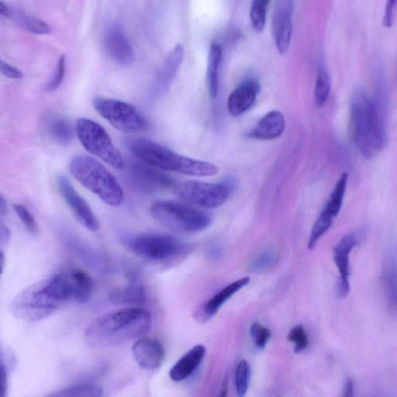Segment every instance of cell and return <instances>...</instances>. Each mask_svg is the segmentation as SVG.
<instances>
[{"label": "cell", "mask_w": 397, "mask_h": 397, "mask_svg": "<svg viewBox=\"0 0 397 397\" xmlns=\"http://www.w3.org/2000/svg\"><path fill=\"white\" fill-rule=\"evenodd\" d=\"M8 213V202L3 195L0 197V216L3 218Z\"/></svg>", "instance_id": "7bdbcfd3"}, {"label": "cell", "mask_w": 397, "mask_h": 397, "mask_svg": "<svg viewBox=\"0 0 397 397\" xmlns=\"http://www.w3.org/2000/svg\"><path fill=\"white\" fill-rule=\"evenodd\" d=\"M48 132L54 142L61 145H68L74 139V129L64 118L53 120L48 126Z\"/></svg>", "instance_id": "83f0119b"}, {"label": "cell", "mask_w": 397, "mask_h": 397, "mask_svg": "<svg viewBox=\"0 0 397 397\" xmlns=\"http://www.w3.org/2000/svg\"><path fill=\"white\" fill-rule=\"evenodd\" d=\"M150 213L164 227L183 233L204 230L212 222L211 217L205 211L175 201H156L151 205Z\"/></svg>", "instance_id": "52a82bcc"}, {"label": "cell", "mask_w": 397, "mask_h": 397, "mask_svg": "<svg viewBox=\"0 0 397 397\" xmlns=\"http://www.w3.org/2000/svg\"><path fill=\"white\" fill-rule=\"evenodd\" d=\"M126 144L132 154L140 160L161 170L192 176H212L219 173L215 164L180 155L153 140L131 138L128 139Z\"/></svg>", "instance_id": "277c9868"}, {"label": "cell", "mask_w": 397, "mask_h": 397, "mask_svg": "<svg viewBox=\"0 0 397 397\" xmlns=\"http://www.w3.org/2000/svg\"><path fill=\"white\" fill-rule=\"evenodd\" d=\"M14 209L29 233L34 236L38 235L39 233V225L36 224L32 213L28 210L27 207L17 204L14 205Z\"/></svg>", "instance_id": "d6a6232c"}, {"label": "cell", "mask_w": 397, "mask_h": 397, "mask_svg": "<svg viewBox=\"0 0 397 397\" xmlns=\"http://www.w3.org/2000/svg\"><path fill=\"white\" fill-rule=\"evenodd\" d=\"M264 1H266V3H270V0H264Z\"/></svg>", "instance_id": "f6af8a7d"}, {"label": "cell", "mask_w": 397, "mask_h": 397, "mask_svg": "<svg viewBox=\"0 0 397 397\" xmlns=\"http://www.w3.org/2000/svg\"><path fill=\"white\" fill-rule=\"evenodd\" d=\"M1 389L2 396L5 397L8 394V367L1 360Z\"/></svg>", "instance_id": "ab89813d"}, {"label": "cell", "mask_w": 397, "mask_h": 397, "mask_svg": "<svg viewBox=\"0 0 397 397\" xmlns=\"http://www.w3.org/2000/svg\"><path fill=\"white\" fill-rule=\"evenodd\" d=\"M288 339L294 345V352H302L309 345L308 335L303 325L293 328L288 334Z\"/></svg>", "instance_id": "836d02e7"}, {"label": "cell", "mask_w": 397, "mask_h": 397, "mask_svg": "<svg viewBox=\"0 0 397 397\" xmlns=\"http://www.w3.org/2000/svg\"><path fill=\"white\" fill-rule=\"evenodd\" d=\"M132 354L139 367L147 371H154L160 368L166 355L160 341L143 337L134 342Z\"/></svg>", "instance_id": "2e32d148"}, {"label": "cell", "mask_w": 397, "mask_h": 397, "mask_svg": "<svg viewBox=\"0 0 397 397\" xmlns=\"http://www.w3.org/2000/svg\"><path fill=\"white\" fill-rule=\"evenodd\" d=\"M109 300L115 305L138 306L146 303L148 301V293L144 286L132 283L112 291L109 294Z\"/></svg>", "instance_id": "603a6c76"}, {"label": "cell", "mask_w": 397, "mask_h": 397, "mask_svg": "<svg viewBox=\"0 0 397 397\" xmlns=\"http://www.w3.org/2000/svg\"><path fill=\"white\" fill-rule=\"evenodd\" d=\"M344 392L346 397L352 396L354 394V382L351 378L346 380Z\"/></svg>", "instance_id": "b9f144b4"}, {"label": "cell", "mask_w": 397, "mask_h": 397, "mask_svg": "<svg viewBox=\"0 0 397 397\" xmlns=\"http://www.w3.org/2000/svg\"><path fill=\"white\" fill-rule=\"evenodd\" d=\"M65 243L85 265L98 272L107 271L109 266L107 259L93 248L72 235L66 236Z\"/></svg>", "instance_id": "7402d4cb"}, {"label": "cell", "mask_w": 397, "mask_h": 397, "mask_svg": "<svg viewBox=\"0 0 397 397\" xmlns=\"http://www.w3.org/2000/svg\"><path fill=\"white\" fill-rule=\"evenodd\" d=\"M222 60V49L219 45L212 44L207 60V83L212 98H216L219 93V71Z\"/></svg>", "instance_id": "484cf974"}, {"label": "cell", "mask_w": 397, "mask_h": 397, "mask_svg": "<svg viewBox=\"0 0 397 397\" xmlns=\"http://www.w3.org/2000/svg\"><path fill=\"white\" fill-rule=\"evenodd\" d=\"M70 173L84 187L105 204L120 206L124 203L123 189L103 164L87 155H77L69 163Z\"/></svg>", "instance_id": "5b68a950"}, {"label": "cell", "mask_w": 397, "mask_h": 397, "mask_svg": "<svg viewBox=\"0 0 397 397\" xmlns=\"http://www.w3.org/2000/svg\"><path fill=\"white\" fill-rule=\"evenodd\" d=\"M232 191L233 186L228 181L210 183L191 180L182 182L175 188V193L182 200L205 208L222 206L227 202Z\"/></svg>", "instance_id": "30bf717a"}, {"label": "cell", "mask_w": 397, "mask_h": 397, "mask_svg": "<svg viewBox=\"0 0 397 397\" xmlns=\"http://www.w3.org/2000/svg\"><path fill=\"white\" fill-rule=\"evenodd\" d=\"M0 14L2 17L10 18L18 26L28 30L30 33L35 34H49L52 32V29L45 21L39 18L30 16L24 12L9 7L3 2H0Z\"/></svg>", "instance_id": "44dd1931"}, {"label": "cell", "mask_w": 397, "mask_h": 397, "mask_svg": "<svg viewBox=\"0 0 397 397\" xmlns=\"http://www.w3.org/2000/svg\"><path fill=\"white\" fill-rule=\"evenodd\" d=\"M127 164L128 178L140 191L151 193L166 191L175 186V181L162 172V170L142 160L131 161Z\"/></svg>", "instance_id": "8fae6325"}, {"label": "cell", "mask_w": 397, "mask_h": 397, "mask_svg": "<svg viewBox=\"0 0 397 397\" xmlns=\"http://www.w3.org/2000/svg\"><path fill=\"white\" fill-rule=\"evenodd\" d=\"M76 133L83 148L115 169L125 167L124 158L114 145L107 131L100 124L88 118L76 122Z\"/></svg>", "instance_id": "ba28073f"}, {"label": "cell", "mask_w": 397, "mask_h": 397, "mask_svg": "<svg viewBox=\"0 0 397 397\" xmlns=\"http://www.w3.org/2000/svg\"><path fill=\"white\" fill-rule=\"evenodd\" d=\"M206 355V347L199 345L185 354L171 369L169 376L174 382H181L191 376Z\"/></svg>", "instance_id": "d6986e66"}, {"label": "cell", "mask_w": 397, "mask_h": 397, "mask_svg": "<svg viewBox=\"0 0 397 397\" xmlns=\"http://www.w3.org/2000/svg\"><path fill=\"white\" fill-rule=\"evenodd\" d=\"M350 127L360 153L368 160L380 153L386 140L387 115L362 89L354 91L351 96Z\"/></svg>", "instance_id": "7a4b0ae2"}, {"label": "cell", "mask_w": 397, "mask_h": 397, "mask_svg": "<svg viewBox=\"0 0 397 397\" xmlns=\"http://www.w3.org/2000/svg\"><path fill=\"white\" fill-rule=\"evenodd\" d=\"M331 92V79L325 67L321 65L315 83L314 97L316 105L319 107L325 105Z\"/></svg>", "instance_id": "f546056e"}, {"label": "cell", "mask_w": 397, "mask_h": 397, "mask_svg": "<svg viewBox=\"0 0 397 397\" xmlns=\"http://www.w3.org/2000/svg\"><path fill=\"white\" fill-rule=\"evenodd\" d=\"M347 181H349V174L345 173L340 176L322 211V212L333 219L339 215L341 210L346 193Z\"/></svg>", "instance_id": "4316f807"}, {"label": "cell", "mask_w": 397, "mask_h": 397, "mask_svg": "<svg viewBox=\"0 0 397 397\" xmlns=\"http://www.w3.org/2000/svg\"><path fill=\"white\" fill-rule=\"evenodd\" d=\"M0 71L5 77L11 79H21L23 77V73L19 69L3 62V60L0 61Z\"/></svg>", "instance_id": "f35d334b"}, {"label": "cell", "mask_w": 397, "mask_h": 397, "mask_svg": "<svg viewBox=\"0 0 397 397\" xmlns=\"http://www.w3.org/2000/svg\"><path fill=\"white\" fill-rule=\"evenodd\" d=\"M1 261H2V271L3 270V268H4V254L3 252L1 253Z\"/></svg>", "instance_id": "ee69618b"}, {"label": "cell", "mask_w": 397, "mask_h": 397, "mask_svg": "<svg viewBox=\"0 0 397 397\" xmlns=\"http://www.w3.org/2000/svg\"><path fill=\"white\" fill-rule=\"evenodd\" d=\"M65 63L66 61L65 56H61L51 81L46 85V91L53 92L58 89L60 85H62L65 76Z\"/></svg>", "instance_id": "d590c367"}, {"label": "cell", "mask_w": 397, "mask_h": 397, "mask_svg": "<svg viewBox=\"0 0 397 397\" xmlns=\"http://www.w3.org/2000/svg\"><path fill=\"white\" fill-rule=\"evenodd\" d=\"M251 377V368L246 360H242L237 364L235 372V387L238 396H246Z\"/></svg>", "instance_id": "1f68e13d"}, {"label": "cell", "mask_w": 397, "mask_h": 397, "mask_svg": "<svg viewBox=\"0 0 397 397\" xmlns=\"http://www.w3.org/2000/svg\"><path fill=\"white\" fill-rule=\"evenodd\" d=\"M259 92V85L255 79L244 81L230 94L228 109L233 117H238L249 111L254 105Z\"/></svg>", "instance_id": "e0dca14e"}, {"label": "cell", "mask_w": 397, "mask_h": 397, "mask_svg": "<svg viewBox=\"0 0 397 397\" xmlns=\"http://www.w3.org/2000/svg\"><path fill=\"white\" fill-rule=\"evenodd\" d=\"M275 260H276V256L272 252L262 253L253 260L252 270L255 272L264 271L273 265Z\"/></svg>", "instance_id": "8d00e7d4"}, {"label": "cell", "mask_w": 397, "mask_h": 397, "mask_svg": "<svg viewBox=\"0 0 397 397\" xmlns=\"http://www.w3.org/2000/svg\"><path fill=\"white\" fill-rule=\"evenodd\" d=\"M94 107L103 119L121 132L140 133L148 128V121L130 103L109 98L96 97L94 100Z\"/></svg>", "instance_id": "9c48e42d"}, {"label": "cell", "mask_w": 397, "mask_h": 397, "mask_svg": "<svg viewBox=\"0 0 397 397\" xmlns=\"http://www.w3.org/2000/svg\"><path fill=\"white\" fill-rule=\"evenodd\" d=\"M105 46L108 56L122 65H131L134 60L133 49L118 24L109 27L105 36Z\"/></svg>", "instance_id": "9a60e30c"}, {"label": "cell", "mask_w": 397, "mask_h": 397, "mask_svg": "<svg viewBox=\"0 0 397 397\" xmlns=\"http://www.w3.org/2000/svg\"><path fill=\"white\" fill-rule=\"evenodd\" d=\"M250 334L258 350H264L271 338V332L260 323H255L250 328Z\"/></svg>", "instance_id": "e575fe53"}, {"label": "cell", "mask_w": 397, "mask_h": 397, "mask_svg": "<svg viewBox=\"0 0 397 397\" xmlns=\"http://www.w3.org/2000/svg\"><path fill=\"white\" fill-rule=\"evenodd\" d=\"M57 185L61 195L78 222L92 232L99 230V219H97L87 201L78 194L66 176L59 175L57 177Z\"/></svg>", "instance_id": "7c38bea8"}, {"label": "cell", "mask_w": 397, "mask_h": 397, "mask_svg": "<svg viewBox=\"0 0 397 397\" xmlns=\"http://www.w3.org/2000/svg\"><path fill=\"white\" fill-rule=\"evenodd\" d=\"M103 395V390L100 387L92 384L74 385L60 389L58 392L48 394L49 397H99Z\"/></svg>", "instance_id": "f1b7e54d"}, {"label": "cell", "mask_w": 397, "mask_h": 397, "mask_svg": "<svg viewBox=\"0 0 397 397\" xmlns=\"http://www.w3.org/2000/svg\"><path fill=\"white\" fill-rule=\"evenodd\" d=\"M93 287V281L87 272L72 270L30 286V291L36 306L52 315L65 303H88Z\"/></svg>", "instance_id": "3957f363"}, {"label": "cell", "mask_w": 397, "mask_h": 397, "mask_svg": "<svg viewBox=\"0 0 397 397\" xmlns=\"http://www.w3.org/2000/svg\"><path fill=\"white\" fill-rule=\"evenodd\" d=\"M183 54L184 48L182 45H177L169 53L162 68L156 74L155 82L152 85V94L157 95L167 89L182 63Z\"/></svg>", "instance_id": "ffe728a7"}, {"label": "cell", "mask_w": 397, "mask_h": 397, "mask_svg": "<svg viewBox=\"0 0 397 397\" xmlns=\"http://www.w3.org/2000/svg\"><path fill=\"white\" fill-rule=\"evenodd\" d=\"M383 280L389 304L397 312V259L393 253L384 261Z\"/></svg>", "instance_id": "d4e9b609"}, {"label": "cell", "mask_w": 397, "mask_h": 397, "mask_svg": "<svg viewBox=\"0 0 397 397\" xmlns=\"http://www.w3.org/2000/svg\"><path fill=\"white\" fill-rule=\"evenodd\" d=\"M293 0H278L275 8L272 32L279 54L288 52L292 34Z\"/></svg>", "instance_id": "4fadbf2b"}, {"label": "cell", "mask_w": 397, "mask_h": 397, "mask_svg": "<svg viewBox=\"0 0 397 397\" xmlns=\"http://www.w3.org/2000/svg\"><path fill=\"white\" fill-rule=\"evenodd\" d=\"M284 116L278 111H272L262 118L254 129L248 133L250 138L270 140L279 138L285 131Z\"/></svg>", "instance_id": "ac0fdd59"}, {"label": "cell", "mask_w": 397, "mask_h": 397, "mask_svg": "<svg viewBox=\"0 0 397 397\" xmlns=\"http://www.w3.org/2000/svg\"><path fill=\"white\" fill-rule=\"evenodd\" d=\"M120 242L138 258L153 264L175 261L188 251L186 244L178 238L163 234L121 235Z\"/></svg>", "instance_id": "8992f818"}, {"label": "cell", "mask_w": 397, "mask_h": 397, "mask_svg": "<svg viewBox=\"0 0 397 397\" xmlns=\"http://www.w3.org/2000/svg\"><path fill=\"white\" fill-rule=\"evenodd\" d=\"M397 11V0H387L386 8L384 10L383 25L385 28L393 27Z\"/></svg>", "instance_id": "74e56055"}, {"label": "cell", "mask_w": 397, "mask_h": 397, "mask_svg": "<svg viewBox=\"0 0 397 397\" xmlns=\"http://www.w3.org/2000/svg\"><path fill=\"white\" fill-rule=\"evenodd\" d=\"M0 239L2 244H7L10 239V230L3 223H1V228H0Z\"/></svg>", "instance_id": "60d3db41"}, {"label": "cell", "mask_w": 397, "mask_h": 397, "mask_svg": "<svg viewBox=\"0 0 397 397\" xmlns=\"http://www.w3.org/2000/svg\"><path fill=\"white\" fill-rule=\"evenodd\" d=\"M268 5L264 0H253L250 20L256 32L260 33L265 28Z\"/></svg>", "instance_id": "4dcf8cb0"}, {"label": "cell", "mask_w": 397, "mask_h": 397, "mask_svg": "<svg viewBox=\"0 0 397 397\" xmlns=\"http://www.w3.org/2000/svg\"><path fill=\"white\" fill-rule=\"evenodd\" d=\"M152 315L143 308L131 307L97 317L85 329L84 339L94 347H109L130 343L150 332Z\"/></svg>", "instance_id": "6da1fadb"}, {"label": "cell", "mask_w": 397, "mask_h": 397, "mask_svg": "<svg viewBox=\"0 0 397 397\" xmlns=\"http://www.w3.org/2000/svg\"><path fill=\"white\" fill-rule=\"evenodd\" d=\"M357 244L356 234L350 233L342 237L334 248L333 259L340 274L337 289L339 298H345L350 292V254Z\"/></svg>", "instance_id": "5bb4252c"}, {"label": "cell", "mask_w": 397, "mask_h": 397, "mask_svg": "<svg viewBox=\"0 0 397 397\" xmlns=\"http://www.w3.org/2000/svg\"><path fill=\"white\" fill-rule=\"evenodd\" d=\"M250 282V277H244L235 281V282L225 286L224 289L213 296L211 300L204 305V313L207 317L215 315L219 308L227 302L231 297H233L238 291H240Z\"/></svg>", "instance_id": "cb8c5ba5"}]
</instances>
